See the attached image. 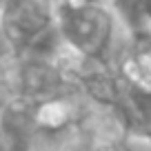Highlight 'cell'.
I'll list each match as a JSON object with an SVG mask.
<instances>
[{"label": "cell", "mask_w": 151, "mask_h": 151, "mask_svg": "<svg viewBox=\"0 0 151 151\" xmlns=\"http://www.w3.org/2000/svg\"><path fill=\"white\" fill-rule=\"evenodd\" d=\"M58 31L73 53L89 60H116L129 31L104 2H91L76 11H58Z\"/></svg>", "instance_id": "6da1fadb"}, {"label": "cell", "mask_w": 151, "mask_h": 151, "mask_svg": "<svg viewBox=\"0 0 151 151\" xmlns=\"http://www.w3.org/2000/svg\"><path fill=\"white\" fill-rule=\"evenodd\" d=\"M56 29V0H7L0 7V36L11 56L31 53Z\"/></svg>", "instance_id": "7a4b0ae2"}, {"label": "cell", "mask_w": 151, "mask_h": 151, "mask_svg": "<svg viewBox=\"0 0 151 151\" xmlns=\"http://www.w3.org/2000/svg\"><path fill=\"white\" fill-rule=\"evenodd\" d=\"M113 67L124 85L142 93H151V29L129 33Z\"/></svg>", "instance_id": "3957f363"}, {"label": "cell", "mask_w": 151, "mask_h": 151, "mask_svg": "<svg viewBox=\"0 0 151 151\" xmlns=\"http://www.w3.org/2000/svg\"><path fill=\"white\" fill-rule=\"evenodd\" d=\"M116 109L120 111L129 138L145 140L151 147V93H142L120 80Z\"/></svg>", "instance_id": "277c9868"}, {"label": "cell", "mask_w": 151, "mask_h": 151, "mask_svg": "<svg viewBox=\"0 0 151 151\" xmlns=\"http://www.w3.org/2000/svg\"><path fill=\"white\" fill-rule=\"evenodd\" d=\"M11 53H9V49H7V45H5V40H2V36H0V62L5 60V58H9Z\"/></svg>", "instance_id": "5b68a950"}, {"label": "cell", "mask_w": 151, "mask_h": 151, "mask_svg": "<svg viewBox=\"0 0 151 151\" xmlns=\"http://www.w3.org/2000/svg\"><path fill=\"white\" fill-rule=\"evenodd\" d=\"M0 151H11L9 142H7V138L2 136V131H0Z\"/></svg>", "instance_id": "8992f818"}, {"label": "cell", "mask_w": 151, "mask_h": 151, "mask_svg": "<svg viewBox=\"0 0 151 151\" xmlns=\"http://www.w3.org/2000/svg\"><path fill=\"white\" fill-rule=\"evenodd\" d=\"M145 16H147V27L151 29V0H147V11H145Z\"/></svg>", "instance_id": "52a82bcc"}, {"label": "cell", "mask_w": 151, "mask_h": 151, "mask_svg": "<svg viewBox=\"0 0 151 151\" xmlns=\"http://www.w3.org/2000/svg\"><path fill=\"white\" fill-rule=\"evenodd\" d=\"M98 2H104V5H109L111 9H116V5H118L120 0H98Z\"/></svg>", "instance_id": "ba28073f"}, {"label": "cell", "mask_w": 151, "mask_h": 151, "mask_svg": "<svg viewBox=\"0 0 151 151\" xmlns=\"http://www.w3.org/2000/svg\"><path fill=\"white\" fill-rule=\"evenodd\" d=\"M5 2H7V0H0V7H2V5H5Z\"/></svg>", "instance_id": "9c48e42d"}]
</instances>
